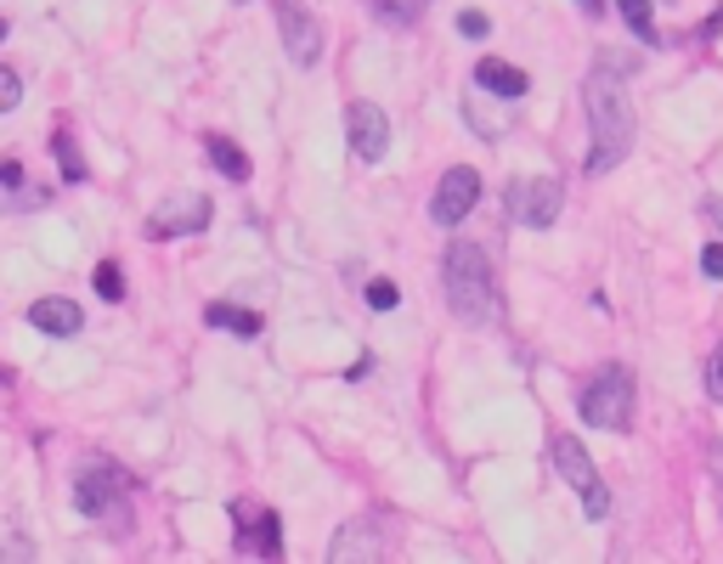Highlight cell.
Listing matches in <instances>:
<instances>
[{"label":"cell","instance_id":"24","mask_svg":"<svg viewBox=\"0 0 723 564\" xmlns=\"http://www.w3.org/2000/svg\"><path fill=\"white\" fill-rule=\"evenodd\" d=\"M707 389H712V401H723V350L707 361Z\"/></svg>","mask_w":723,"mask_h":564},{"label":"cell","instance_id":"20","mask_svg":"<svg viewBox=\"0 0 723 564\" xmlns=\"http://www.w3.org/2000/svg\"><path fill=\"white\" fill-rule=\"evenodd\" d=\"M374 12L384 23H413L418 17V0H374Z\"/></svg>","mask_w":723,"mask_h":564},{"label":"cell","instance_id":"22","mask_svg":"<svg viewBox=\"0 0 723 564\" xmlns=\"http://www.w3.org/2000/svg\"><path fill=\"white\" fill-rule=\"evenodd\" d=\"M23 103V80H17V69H0V108H17Z\"/></svg>","mask_w":723,"mask_h":564},{"label":"cell","instance_id":"12","mask_svg":"<svg viewBox=\"0 0 723 564\" xmlns=\"http://www.w3.org/2000/svg\"><path fill=\"white\" fill-rule=\"evenodd\" d=\"M475 85L481 91H498V96H525V85H532V80H525L520 69H509V62H498V57H486L481 69H475Z\"/></svg>","mask_w":723,"mask_h":564},{"label":"cell","instance_id":"26","mask_svg":"<svg viewBox=\"0 0 723 564\" xmlns=\"http://www.w3.org/2000/svg\"><path fill=\"white\" fill-rule=\"evenodd\" d=\"M0 181H7V187H23V164L7 158V164H0Z\"/></svg>","mask_w":723,"mask_h":564},{"label":"cell","instance_id":"13","mask_svg":"<svg viewBox=\"0 0 723 564\" xmlns=\"http://www.w3.org/2000/svg\"><path fill=\"white\" fill-rule=\"evenodd\" d=\"M238 548H244V553H266V559H277V553H283L277 514H260L254 525H244V530H238Z\"/></svg>","mask_w":723,"mask_h":564},{"label":"cell","instance_id":"18","mask_svg":"<svg viewBox=\"0 0 723 564\" xmlns=\"http://www.w3.org/2000/svg\"><path fill=\"white\" fill-rule=\"evenodd\" d=\"M57 158H62V181H85V158H80L69 130H57Z\"/></svg>","mask_w":723,"mask_h":564},{"label":"cell","instance_id":"8","mask_svg":"<svg viewBox=\"0 0 723 564\" xmlns=\"http://www.w3.org/2000/svg\"><path fill=\"white\" fill-rule=\"evenodd\" d=\"M272 12H277L288 57L300 62V69H317V57H322V28H317V17L300 7V0H272Z\"/></svg>","mask_w":723,"mask_h":564},{"label":"cell","instance_id":"21","mask_svg":"<svg viewBox=\"0 0 723 564\" xmlns=\"http://www.w3.org/2000/svg\"><path fill=\"white\" fill-rule=\"evenodd\" d=\"M396 300H402L396 283H384V277H374V283H368V305H374V311H396Z\"/></svg>","mask_w":723,"mask_h":564},{"label":"cell","instance_id":"14","mask_svg":"<svg viewBox=\"0 0 723 564\" xmlns=\"http://www.w3.org/2000/svg\"><path fill=\"white\" fill-rule=\"evenodd\" d=\"M204 147H210V164H215V170H221L226 181H249V153H244L238 142H226V136H210Z\"/></svg>","mask_w":723,"mask_h":564},{"label":"cell","instance_id":"17","mask_svg":"<svg viewBox=\"0 0 723 564\" xmlns=\"http://www.w3.org/2000/svg\"><path fill=\"white\" fill-rule=\"evenodd\" d=\"M616 12H621V23H628L644 46H655V28H650V0H616Z\"/></svg>","mask_w":723,"mask_h":564},{"label":"cell","instance_id":"27","mask_svg":"<svg viewBox=\"0 0 723 564\" xmlns=\"http://www.w3.org/2000/svg\"><path fill=\"white\" fill-rule=\"evenodd\" d=\"M582 7H588V12H600V0H582Z\"/></svg>","mask_w":723,"mask_h":564},{"label":"cell","instance_id":"5","mask_svg":"<svg viewBox=\"0 0 723 564\" xmlns=\"http://www.w3.org/2000/svg\"><path fill=\"white\" fill-rule=\"evenodd\" d=\"M125 496H130V480L114 463H85L74 475V503L91 519H125Z\"/></svg>","mask_w":723,"mask_h":564},{"label":"cell","instance_id":"11","mask_svg":"<svg viewBox=\"0 0 723 564\" xmlns=\"http://www.w3.org/2000/svg\"><path fill=\"white\" fill-rule=\"evenodd\" d=\"M28 322L40 327V334H57V339H74L85 327V311L74 300H35L28 305Z\"/></svg>","mask_w":723,"mask_h":564},{"label":"cell","instance_id":"9","mask_svg":"<svg viewBox=\"0 0 723 564\" xmlns=\"http://www.w3.org/2000/svg\"><path fill=\"white\" fill-rule=\"evenodd\" d=\"M475 197H481V176L470 170V164H452V170L441 176V187H436V197H430V220L436 226H458L475 209Z\"/></svg>","mask_w":723,"mask_h":564},{"label":"cell","instance_id":"25","mask_svg":"<svg viewBox=\"0 0 723 564\" xmlns=\"http://www.w3.org/2000/svg\"><path fill=\"white\" fill-rule=\"evenodd\" d=\"M701 272L707 277H723V243H707L701 249Z\"/></svg>","mask_w":723,"mask_h":564},{"label":"cell","instance_id":"4","mask_svg":"<svg viewBox=\"0 0 723 564\" xmlns=\"http://www.w3.org/2000/svg\"><path fill=\"white\" fill-rule=\"evenodd\" d=\"M548 457H554V469H560V480L582 491L588 519H600V514L611 508V491H605V480H600V469H594V457L582 452V441H577V435H554V441H548Z\"/></svg>","mask_w":723,"mask_h":564},{"label":"cell","instance_id":"7","mask_svg":"<svg viewBox=\"0 0 723 564\" xmlns=\"http://www.w3.org/2000/svg\"><path fill=\"white\" fill-rule=\"evenodd\" d=\"M560 204H566V187L554 176H525V181L509 187V209H514L520 226H537V231L554 226L560 220Z\"/></svg>","mask_w":723,"mask_h":564},{"label":"cell","instance_id":"6","mask_svg":"<svg viewBox=\"0 0 723 564\" xmlns=\"http://www.w3.org/2000/svg\"><path fill=\"white\" fill-rule=\"evenodd\" d=\"M215 220V204L204 192H187V197H164V204L147 215V238H199V231Z\"/></svg>","mask_w":723,"mask_h":564},{"label":"cell","instance_id":"10","mask_svg":"<svg viewBox=\"0 0 723 564\" xmlns=\"http://www.w3.org/2000/svg\"><path fill=\"white\" fill-rule=\"evenodd\" d=\"M345 136H351V153L362 164H379L390 153V119L374 103H351L345 108Z\"/></svg>","mask_w":723,"mask_h":564},{"label":"cell","instance_id":"16","mask_svg":"<svg viewBox=\"0 0 723 564\" xmlns=\"http://www.w3.org/2000/svg\"><path fill=\"white\" fill-rule=\"evenodd\" d=\"M356 553H362V559H374V553H379V542L368 537V530H362V519L345 525V530H340V542H334V559H356Z\"/></svg>","mask_w":723,"mask_h":564},{"label":"cell","instance_id":"2","mask_svg":"<svg viewBox=\"0 0 723 564\" xmlns=\"http://www.w3.org/2000/svg\"><path fill=\"white\" fill-rule=\"evenodd\" d=\"M441 288H447V305L458 322L470 327H486L491 316H498V288H491V260L481 243H464L458 238L441 260Z\"/></svg>","mask_w":723,"mask_h":564},{"label":"cell","instance_id":"19","mask_svg":"<svg viewBox=\"0 0 723 564\" xmlns=\"http://www.w3.org/2000/svg\"><path fill=\"white\" fill-rule=\"evenodd\" d=\"M96 293H103V300H125V277H119V265H114V260L96 265Z\"/></svg>","mask_w":723,"mask_h":564},{"label":"cell","instance_id":"1","mask_svg":"<svg viewBox=\"0 0 723 564\" xmlns=\"http://www.w3.org/2000/svg\"><path fill=\"white\" fill-rule=\"evenodd\" d=\"M588 170L611 176L621 158L633 153V103H628V85H621V57L605 51L600 69L588 74Z\"/></svg>","mask_w":723,"mask_h":564},{"label":"cell","instance_id":"15","mask_svg":"<svg viewBox=\"0 0 723 564\" xmlns=\"http://www.w3.org/2000/svg\"><path fill=\"white\" fill-rule=\"evenodd\" d=\"M204 322H210V327H233V334H244V339L260 334V316H254V311H233V305H210Z\"/></svg>","mask_w":723,"mask_h":564},{"label":"cell","instance_id":"23","mask_svg":"<svg viewBox=\"0 0 723 564\" xmlns=\"http://www.w3.org/2000/svg\"><path fill=\"white\" fill-rule=\"evenodd\" d=\"M458 35H464V40H486V35H491L486 12H464V17H458Z\"/></svg>","mask_w":723,"mask_h":564},{"label":"cell","instance_id":"3","mask_svg":"<svg viewBox=\"0 0 723 564\" xmlns=\"http://www.w3.org/2000/svg\"><path fill=\"white\" fill-rule=\"evenodd\" d=\"M577 412L588 418V429H628V418H633V373L616 368V361L600 368L594 379H588Z\"/></svg>","mask_w":723,"mask_h":564}]
</instances>
